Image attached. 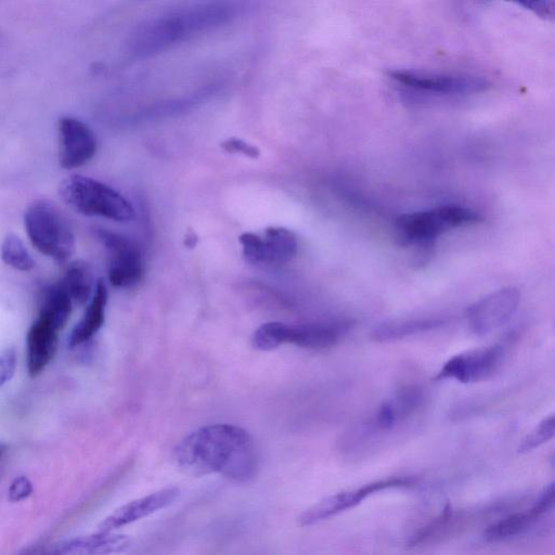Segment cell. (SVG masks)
Instances as JSON below:
<instances>
[{
    "mask_svg": "<svg viewBox=\"0 0 555 555\" xmlns=\"http://www.w3.org/2000/svg\"><path fill=\"white\" fill-rule=\"evenodd\" d=\"M94 234L108 257V281L115 287H131L142 278L141 251L132 240L107 229H95Z\"/></svg>",
    "mask_w": 555,
    "mask_h": 555,
    "instance_id": "7",
    "label": "cell"
},
{
    "mask_svg": "<svg viewBox=\"0 0 555 555\" xmlns=\"http://www.w3.org/2000/svg\"><path fill=\"white\" fill-rule=\"evenodd\" d=\"M57 334L48 321L38 317L27 333V370L37 376L53 359L57 348Z\"/></svg>",
    "mask_w": 555,
    "mask_h": 555,
    "instance_id": "16",
    "label": "cell"
},
{
    "mask_svg": "<svg viewBox=\"0 0 555 555\" xmlns=\"http://www.w3.org/2000/svg\"><path fill=\"white\" fill-rule=\"evenodd\" d=\"M221 147L229 153H240L250 158H258L260 151L258 147L245 142L242 139L231 138L221 143Z\"/></svg>",
    "mask_w": 555,
    "mask_h": 555,
    "instance_id": "27",
    "label": "cell"
},
{
    "mask_svg": "<svg viewBox=\"0 0 555 555\" xmlns=\"http://www.w3.org/2000/svg\"><path fill=\"white\" fill-rule=\"evenodd\" d=\"M238 241L243 248L244 258L250 263H261V236L245 232Z\"/></svg>",
    "mask_w": 555,
    "mask_h": 555,
    "instance_id": "25",
    "label": "cell"
},
{
    "mask_svg": "<svg viewBox=\"0 0 555 555\" xmlns=\"http://www.w3.org/2000/svg\"><path fill=\"white\" fill-rule=\"evenodd\" d=\"M60 135V165L74 169L86 165L96 152V139L92 130L74 117H62L57 124Z\"/></svg>",
    "mask_w": 555,
    "mask_h": 555,
    "instance_id": "11",
    "label": "cell"
},
{
    "mask_svg": "<svg viewBox=\"0 0 555 555\" xmlns=\"http://www.w3.org/2000/svg\"><path fill=\"white\" fill-rule=\"evenodd\" d=\"M180 491L176 487L164 488L139 499L132 500L104 518L100 525V531H114L139 519L147 517L157 511L171 505L179 496Z\"/></svg>",
    "mask_w": 555,
    "mask_h": 555,
    "instance_id": "13",
    "label": "cell"
},
{
    "mask_svg": "<svg viewBox=\"0 0 555 555\" xmlns=\"http://www.w3.org/2000/svg\"><path fill=\"white\" fill-rule=\"evenodd\" d=\"M59 284L69 295L73 302L78 305H83L90 300L95 287L92 270L82 260L70 262Z\"/></svg>",
    "mask_w": 555,
    "mask_h": 555,
    "instance_id": "21",
    "label": "cell"
},
{
    "mask_svg": "<svg viewBox=\"0 0 555 555\" xmlns=\"http://www.w3.org/2000/svg\"><path fill=\"white\" fill-rule=\"evenodd\" d=\"M33 492V485L26 476L16 477L9 487V500L20 502L28 498Z\"/></svg>",
    "mask_w": 555,
    "mask_h": 555,
    "instance_id": "28",
    "label": "cell"
},
{
    "mask_svg": "<svg viewBox=\"0 0 555 555\" xmlns=\"http://www.w3.org/2000/svg\"><path fill=\"white\" fill-rule=\"evenodd\" d=\"M1 258L15 270L27 272L35 268V260L23 241L15 234H8L1 243Z\"/></svg>",
    "mask_w": 555,
    "mask_h": 555,
    "instance_id": "23",
    "label": "cell"
},
{
    "mask_svg": "<svg viewBox=\"0 0 555 555\" xmlns=\"http://www.w3.org/2000/svg\"><path fill=\"white\" fill-rule=\"evenodd\" d=\"M482 217L476 210L457 205L404 214L396 221L398 238L404 245L427 246L441 234L460 227L477 223Z\"/></svg>",
    "mask_w": 555,
    "mask_h": 555,
    "instance_id": "5",
    "label": "cell"
},
{
    "mask_svg": "<svg viewBox=\"0 0 555 555\" xmlns=\"http://www.w3.org/2000/svg\"><path fill=\"white\" fill-rule=\"evenodd\" d=\"M351 326L349 321L285 325L284 345L293 344L308 349L334 346Z\"/></svg>",
    "mask_w": 555,
    "mask_h": 555,
    "instance_id": "15",
    "label": "cell"
},
{
    "mask_svg": "<svg viewBox=\"0 0 555 555\" xmlns=\"http://www.w3.org/2000/svg\"><path fill=\"white\" fill-rule=\"evenodd\" d=\"M28 238L37 250L57 262H67L75 253V235L62 211L48 199H37L24 212Z\"/></svg>",
    "mask_w": 555,
    "mask_h": 555,
    "instance_id": "3",
    "label": "cell"
},
{
    "mask_svg": "<svg viewBox=\"0 0 555 555\" xmlns=\"http://www.w3.org/2000/svg\"><path fill=\"white\" fill-rule=\"evenodd\" d=\"M519 302L520 294L514 287H505L485 296L467 310L472 331L477 335L495 331L515 314Z\"/></svg>",
    "mask_w": 555,
    "mask_h": 555,
    "instance_id": "10",
    "label": "cell"
},
{
    "mask_svg": "<svg viewBox=\"0 0 555 555\" xmlns=\"http://www.w3.org/2000/svg\"><path fill=\"white\" fill-rule=\"evenodd\" d=\"M555 434V416L550 414L545 416L521 441L518 451L521 453L530 452L545 442L550 441Z\"/></svg>",
    "mask_w": 555,
    "mask_h": 555,
    "instance_id": "24",
    "label": "cell"
},
{
    "mask_svg": "<svg viewBox=\"0 0 555 555\" xmlns=\"http://www.w3.org/2000/svg\"><path fill=\"white\" fill-rule=\"evenodd\" d=\"M297 241L285 228H268L261 237V263L283 264L295 257Z\"/></svg>",
    "mask_w": 555,
    "mask_h": 555,
    "instance_id": "19",
    "label": "cell"
},
{
    "mask_svg": "<svg viewBox=\"0 0 555 555\" xmlns=\"http://www.w3.org/2000/svg\"><path fill=\"white\" fill-rule=\"evenodd\" d=\"M505 347L493 345L474 349L450 358L435 379H455L460 383H477L493 376L502 366Z\"/></svg>",
    "mask_w": 555,
    "mask_h": 555,
    "instance_id": "9",
    "label": "cell"
},
{
    "mask_svg": "<svg viewBox=\"0 0 555 555\" xmlns=\"http://www.w3.org/2000/svg\"><path fill=\"white\" fill-rule=\"evenodd\" d=\"M130 546L131 539L129 535L99 530L96 533L59 541L51 546L50 553L70 555L114 554L124 552Z\"/></svg>",
    "mask_w": 555,
    "mask_h": 555,
    "instance_id": "14",
    "label": "cell"
},
{
    "mask_svg": "<svg viewBox=\"0 0 555 555\" xmlns=\"http://www.w3.org/2000/svg\"><path fill=\"white\" fill-rule=\"evenodd\" d=\"M173 457L192 476L219 474L237 482L251 479L258 467L253 437L246 429L225 423L193 430L176 446Z\"/></svg>",
    "mask_w": 555,
    "mask_h": 555,
    "instance_id": "1",
    "label": "cell"
},
{
    "mask_svg": "<svg viewBox=\"0 0 555 555\" xmlns=\"http://www.w3.org/2000/svg\"><path fill=\"white\" fill-rule=\"evenodd\" d=\"M59 191L62 199L81 215L120 222L134 217L133 207L120 193L92 178L69 176Z\"/></svg>",
    "mask_w": 555,
    "mask_h": 555,
    "instance_id": "4",
    "label": "cell"
},
{
    "mask_svg": "<svg viewBox=\"0 0 555 555\" xmlns=\"http://www.w3.org/2000/svg\"><path fill=\"white\" fill-rule=\"evenodd\" d=\"M514 2L535 15L548 20L554 15L553 0H507Z\"/></svg>",
    "mask_w": 555,
    "mask_h": 555,
    "instance_id": "26",
    "label": "cell"
},
{
    "mask_svg": "<svg viewBox=\"0 0 555 555\" xmlns=\"http://www.w3.org/2000/svg\"><path fill=\"white\" fill-rule=\"evenodd\" d=\"M414 480L405 477L387 478L363 485L357 489L331 494L305 509L298 517L300 526H312L348 511L369 496L388 489L406 488Z\"/></svg>",
    "mask_w": 555,
    "mask_h": 555,
    "instance_id": "8",
    "label": "cell"
},
{
    "mask_svg": "<svg viewBox=\"0 0 555 555\" xmlns=\"http://www.w3.org/2000/svg\"><path fill=\"white\" fill-rule=\"evenodd\" d=\"M237 7L227 0L188 4L141 22L129 35L125 53L131 61L158 55L199 34L231 22Z\"/></svg>",
    "mask_w": 555,
    "mask_h": 555,
    "instance_id": "2",
    "label": "cell"
},
{
    "mask_svg": "<svg viewBox=\"0 0 555 555\" xmlns=\"http://www.w3.org/2000/svg\"><path fill=\"white\" fill-rule=\"evenodd\" d=\"M554 498V483L552 482L544 488L540 496L528 509L511 514L490 525L485 530L483 538L487 541L495 542L522 534L553 509Z\"/></svg>",
    "mask_w": 555,
    "mask_h": 555,
    "instance_id": "12",
    "label": "cell"
},
{
    "mask_svg": "<svg viewBox=\"0 0 555 555\" xmlns=\"http://www.w3.org/2000/svg\"><path fill=\"white\" fill-rule=\"evenodd\" d=\"M16 369V356L13 349L0 352V386L8 383Z\"/></svg>",
    "mask_w": 555,
    "mask_h": 555,
    "instance_id": "29",
    "label": "cell"
},
{
    "mask_svg": "<svg viewBox=\"0 0 555 555\" xmlns=\"http://www.w3.org/2000/svg\"><path fill=\"white\" fill-rule=\"evenodd\" d=\"M388 76L405 88L440 95L476 94L489 87L487 79L474 75L393 69L388 72Z\"/></svg>",
    "mask_w": 555,
    "mask_h": 555,
    "instance_id": "6",
    "label": "cell"
},
{
    "mask_svg": "<svg viewBox=\"0 0 555 555\" xmlns=\"http://www.w3.org/2000/svg\"><path fill=\"white\" fill-rule=\"evenodd\" d=\"M5 451H7V447L4 444L0 443V459L3 456Z\"/></svg>",
    "mask_w": 555,
    "mask_h": 555,
    "instance_id": "30",
    "label": "cell"
},
{
    "mask_svg": "<svg viewBox=\"0 0 555 555\" xmlns=\"http://www.w3.org/2000/svg\"><path fill=\"white\" fill-rule=\"evenodd\" d=\"M107 298L106 284L100 279L95 283L93 294L82 318L74 326L68 337V345L70 347H77L87 343L102 327L105 320Z\"/></svg>",
    "mask_w": 555,
    "mask_h": 555,
    "instance_id": "17",
    "label": "cell"
},
{
    "mask_svg": "<svg viewBox=\"0 0 555 555\" xmlns=\"http://www.w3.org/2000/svg\"><path fill=\"white\" fill-rule=\"evenodd\" d=\"M447 323L448 319L443 317H420L390 320L374 327L372 331V338L379 343L396 341L439 328Z\"/></svg>",
    "mask_w": 555,
    "mask_h": 555,
    "instance_id": "18",
    "label": "cell"
},
{
    "mask_svg": "<svg viewBox=\"0 0 555 555\" xmlns=\"http://www.w3.org/2000/svg\"><path fill=\"white\" fill-rule=\"evenodd\" d=\"M73 304L69 295L59 283L49 285L42 292L38 317L60 332L70 317Z\"/></svg>",
    "mask_w": 555,
    "mask_h": 555,
    "instance_id": "20",
    "label": "cell"
},
{
    "mask_svg": "<svg viewBox=\"0 0 555 555\" xmlns=\"http://www.w3.org/2000/svg\"><path fill=\"white\" fill-rule=\"evenodd\" d=\"M457 520V514L453 507L448 503L442 508L441 513L429 521L426 526L421 528L410 540V546H417L429 543L436 539L443 537L453 528Z\"/></svg>",
    "mask_w": 555,
    "mask_h": 555,
    "instance_id": "22",
    "label": "cell"
}]
</instances>
